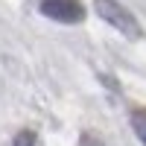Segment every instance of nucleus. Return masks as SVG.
<instances>
[{"label": "nucleus", "mask_w": 146, "mask_h": 146, "mask_svg": "<svg viewBox=\"0 0 146 146\" xmlns=\"http://www.w3.org/2000/svg\"><path fill=\"white\" fill-rule=\"evenodd\" d=\"M94 6H96V12H100V18L108 21L120 35H126V38H131V41H137L140 35H143L137 18L131 15L126 6H120L117 0H94Z\"/></svg>", "instance_id": "obj_1"}, {"label": "nucleus", "mask_w": 146, "mask_h": 146, "mask_svg": "<svg viewBox=\"0 0 146 146\" xmlns=\"http://www.w3.org/2000/svg\"><path fill=\"white\" fill-rule=\"evenodd\" d=\"M41 15L53 18L58 23H79L85 18V9L79 0H38Z\"/></svg>", "instance_id": "obj_2"}, {"label": "nucleus", "mask_w": 146, "mask_h": 146, "mask_svg": "<svg viewBox=\"0 0 146 146\" xmlns=\"http://www.w3.org/2000/svg\"><path fill=\"white\" fill-rule=\"evenodd\" d=\"M131 129L140 137V143L146 146V111H131Z\"/></svg>", "instance_id": "obj_3"}, {"label": "nucleus", "mask_w": 146, "mask_h": 146, "mask_svg": "<svg viewBox=\"0 0 146 146\" xmlns=\"http://www.w3.org/2000/svg\"><path fill=\"white\" fill-rule=\"evenodd\" d=\"M12 146H35V135H32V131H21Z\"/></svg>", "instance_id": "obj_4"}]
</instances>
